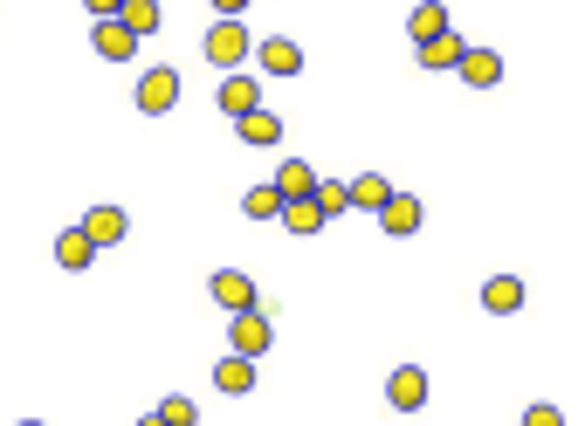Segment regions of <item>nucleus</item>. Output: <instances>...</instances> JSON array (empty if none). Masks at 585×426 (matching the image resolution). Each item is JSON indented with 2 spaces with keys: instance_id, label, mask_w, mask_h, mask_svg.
I'll return each instance as SVG.
<instances>
[{
  "instance_id": "cd10ccee",
  "label": "nucleus",
  "mask_w": 585,
  "mask_h": 426,
  "mask_svg": "<svg viewBox=\"0 0 585 426\" xmlns=\"http://www.w3.org/2000/svg\"><path fill=\"white\" fill-rule=\"evenodd\" d=\"M138 426H166V419H159V413H145V419H138Z\"/></svg>"
},
{
  "instance_id": "6e6552de",
  "label": "nucleus",
  "mask_w": 585,
  "mask_h": 426,
  "mask_svg": "<svg viewBox=\"0 0 585 426\" xmlns=\"http://www.w3.org/2000/svg\"><path fill=\"white\" fill-rule=\"evenodd\" d=\"M255 69L262 76H303V49L290 34H269V42H255Z\"/></svg>"
},
{
  "instance_id": "dca6fc26",
  "label": "nucleus",
  "mask_w": 585,
  "mask_h": 426,
  "mask_svg": "<svg viewBox=\"0 0 585 426\" xmlns=\"http://www.w3.org/2000/svg\"><path fill=\"white\" fill-rule=\"evenodd\" d=\"M269 186H276V192H283V207H290V200H310V192H318V172H310V159H283Z\"/></svg>"
},
{
  "instance_id": "6ab92c4d",
  "label": "nucleus",
  "mask_w": 585,
  "mask_h": 426,
  "mask_svg": "<svg viewBox=\"0 0 585 426\" xmlns=\"http://www.w3.org/2000/svg\"><path fill=\"white\" fill-rule=\"evenodd\" d=\"M117 21H125V28L138 34V42H145V34H159L166 8H159V0H125V8H117Z\"/></svg>"
},
{
  "instance_id": "393cba45",
  "label": "nucleus",
  "mask_w": 585,
  "mask_h": 426,
  "mask_svg": "<svg viewBox=\"0 0 585 426\" xmlns=\"http://www.w3.org/2000/svg\"><path fill=\"white\" fill-rule=\"evenodd\" d=\"M524 426H565V413L552 399H537V406H524Z\"/></svg>"
},
{
  "instance_id": "4468645a",
  "label": "nucleus",
  "mask_w": 585,
  "mask_h": 426,
  "mask_svg": "<svg viewBox=\"0 0 585 426\" xmlns=\"http://www.w3.org/2000/svg\"><path fill=\"white\" fill-rule=\"evenodd\" d=\"M344 200H351V214H379L386 200H393V179H386V172H359L344 186Z\"/></svg>"
},
{
  "instance_id": "9b49d317",
  "label": "nucleus",
  "mask_w": 585,
  "mask_h": 426,
  "mask_svg": "<svg viewBox=\"0 0 585 426\" xmlns=\"http://www.w3.org/2000/svg\"><path fill=\"white\" fill-rule=\"evenodd\" d=\"M90 49H97L104 62H131V56H138V34H131L125 21H97V28H90Z\"/></svg>"
},
{
  "instance_id": "f257e3e1",
  "label": "nucleus",
  "mask_w": 585,
  "mask_h": 426,
  "mask_svg": "<svg viewBox=\"0 0 585 426\" xmlns=\"http://www.w3.org/2000/svg\"><path fill=\"white\" fill-rule=\"evenodd\" d=\"M248 56H255L248 21H214V28H207V62H214V69H242Z\"/></svg>"
},
{
  "instance_id": "c85d7f7f",
  "label": "nucleus",
  "mask_w": 585,
  "mask_h": 426,
  "mask_svg": "<svg viewBox=\"0 0 585 426\" xmlns=\"http://www.w3.org/2000/svg\"><path fill=\"white\" fill-rule=\"evenodd\" d=\"M21 426H42V419H21Z\"/></svg>"
},
{
  "instance_id": "423d86ee",
  "label": "nucleus",
  "mask_w": 585,
  "mask_h": 426,
  "mask_svg": "<svg viewBox=\"0 0 585 426\" xmlns=\"http://www.w3.org/2000/svg\"><path fill=\"white\" fill-rule=\"evenodd\" d=\"M221 110H227V118H248V110H262L255 69H227V76H221Z\"/></svg>"
},
{
  "instance_id": "a211bd4d",
  "label": "nucleus",
  "mask_w": 585,
  "mask_h": 426,
  "mask_svg": "<svg viewBox=\"0 0 585 426\" xmlns=\"http://www.w3.org/2000/svg\"><path fill=\"white\" fill-rule=\"evenodd\" d=\"M214 385H221L227 399H242V393H255V358H234V351H227V358L214 365Z\"/></svg>"
},
{
  "instance_id": "f3484780",
  "label": "nucleus",
  "mask_w": 585,
  "mask_h": 426,
  "mask_svg": "<svg viewBox=\"0 0 585 426\" xmlns=\"http://www.w3.org/2000/svg\"><path fill=\"white\" fill-rule=\"evenodd\" d=\"M90 261H97L90 235H84V227H62V235H56V268H69V276H84Z\"/></svg>"
},
{
  "instance_id": "5701e85b",
  "label": "nucleus",
  "mask_w": 585,
  "mask_h": 426,
  "mask_svg": "<svg viewBox=\"0 0 585 426\" xmlns=\"http://www.w3.org/2000/svg\"><path fill=\"white\" fill-rule=\"evenodd\" d=\"M310 200H318L324 220H331V214H351V200H344V186H338V179H318V192H310Z\"/></svg>"
},
{
  "instance_id": "2eb2a0df",
  "label": "nucleus",
  "mask_w": 585,
  "mask_h": 426,
  "mask_svg": "<svg viewBox=\"0 0 585 426\" xmlns=\"http://www.w3.org/2000/svg\"><path fill=\"white\" fill-rule=\"evenodd\" d=\"M468 49H476V42H461V34L448 28V34H435V42H413V56H420V69H455Z\"/></svg>"
},
{
  "instance_id": "f03ea898",
  "label": "nucleus",
  "mask_w": 585,
  "mask_h": 426,
  "mask_svg": "<svg viewBox=\"0 0 585 426\" xmlns=\"http://www.w3.org/2000/svg\"><path fill=\"white\" fill-rule=\"evenodd\" d=\"M131 103L145 110V118H166V110L179 103V69H166V62H159V69H145V76H138V90H131Z\"/></svg>"
},
{
  "instance_id": "aec40b11",
  "label": "nucleus",
  "mask_w": 585,
  "mask_h": 426,
  "mask_svg": "<svg viewBox=\"0 0 585 426\" xmlns=\"http://www.w3.org/2000/svg\"><path fill=\"white\" fill-rule=\"evenodd\" d=\"M407 34H413V42H435V34H448V8H441V0H420V8L407 14Z\"/></svg>"
},
{
  "instance_id": "412c9836",
  "label": "nucleus",
  "mask_w": 585,
  "mask_h": 426,
  "mask_svg": "<svg viewBox=\"0 0 585 426\" xmlns=\"http://www.w3.org/2000/svg\"><path fill=\"white\" fill-rule=\"evenodd\" d=\"M242 214H248V220H276V214H283V192H276V186H248V192H242Z\"/></svg>"
},
{
  "instance_id": "7ed1b4c3",
  "label": "nucleus",
  "mask_w": 585,
  "mask_h": 426,
  "mask_svg": "<svg viewBox=\"0 0 585 426\" xmlns=\"http://www.w3.org/2000/svg\"><path fill=\"white\" fill-rule=\"evenodd\" d=\"M269 344H276V324H269L262 309H242V317L227 324V351H234V358H262Z\"/></svg>"
},
{
  "instance_id": "b1692460",
  "label": "nucleus",
  "mask_w": 585,
  "mask_h": 426,
  "mask_svg": "<svg viewBox=\"0 0 585 426\" xmlns=\"http://www.w3.org/2000/svg\"><path fill=\"white\" fill-rule=\"evenodd\" d=\"M159 419H166V426H201V406H193L186 393H173V399L159 406Z\"/></svg>"
},
{
  "instance_id": "9d476101",
  "label": "nucleus",
  "mask_w": 585,
  "mask_h": 426,
  "mask_svg": "<svg viewBox=\"0 0 585 426\" xmlns=\"http://www.w3.org/2000/svg\"><path fill=\"white\" fill-rule=\"evenodd\" d=\"M524 303H530L524 276H489V283H482V309H489V317H517Z\"/></svg>"
},
{
  "instance_id": "1a4fd4ad",
  "label": "nucleus",
  "mask_w": 585,
  "mask_h": 426,
  "mask_svg": "<svg viewBox=\"0 0 585 426\" xmlns=\"http://www.w3.org/2000/svg\"><path fill=\"white\" fill-rule=\"evenodd\" d=\"M234 138H242L248 151H269V145H283V118H276V110H248V118H234Z\"/></svg>"
},
{
  "instance_id": "4be33fe9",
  "label": "nucleus",
  "mask_w": 585,
  "mask_h": 426,
  "mask_svg": "<svg viewBox=\"0 0 585 426\" xmlns=\"http://www.w3.org/2000/svg\"><path fill=\"white\" fill-rule=\"evenodd\" d=\"M276 220L290 227V235H318V227H324V214H318V200H290V207H283Z\"/></svg>"
},
{
  "instance_id": "a878e982",
  "label": "nucleus",
  "mask_w": 585,
  "mask_h": 426,
  "mask_svg": "<svg viewBox=\"0 0 585 426\" xmlns=\"http://www.w3.org/2000/svg\"><path fill=\"white\" fill-rule=\"evenodd\" d=\"M90 8V21H117V8H125V0H84Z\"/></svg>"
},
{
  "instance_id": "20e7f679",
  "label": "nucleus",
  "mask_w": 585,
  "mask_h": 426,
  "mask_svg": "<svg viewBox=\"0 0 585 426\" xmlns=\"http://www.w3.org/2000/svg\"><path fill=\"white\" fill-rule=\"evenodd\" d=\"M207 296L227 309V317H242V309H255V276L248 268H221V276L207 283Z\"/></svg>"
},
{
  "instance_id": "39448f33",
  "label": "nucleus",
  "mask_w": 585,
  "mask_h": 426,
  "mask_svg": "<svg viewBox=\"0 0 585 426\" xmlns=\"http://www.w3.org/2000/svg\"><path fill=\"white\" fill-rule=\"evenodd\" d=\"M427 393H435V385H427V371H420V365H400L393 378H386V406H393V413H420V406H427Z\"/></svg>"
},
{
  "instance_id": "0eeeda50",
  "label": "nucleus",
  "mask_w": 585,
  "mask_h": 426,
  "mask_svg": "<svg viewBox=\"0 0 585 426\" xmlns=\"http://www.w3.org/2000/svg\"><path fill=\"white\" fill-rule=\"evenodd\" d=\"M76 227H84V235H90V248H97V255H104V248H117V241L131 235V220H125V207H90V214L76 220Z\"/></svg>"
},
{
  "instance_id": "ddd939ff",
  "label": "nucleus",
  "mask_w": 585,
  "mask_h": 426,
  "mask_svg": "<svg viewBox=\"0 0 585 426\" xmlns=\"http://www.w3.org/2000/svg\"><path fill=\"white\" fill-rule=\"evenodd\" d=\"M455 76H461L468 90H496V83H503V56H496V49H468V56L455 62Z\"/></svg>"
},
{
  "instance_id": "bb28decb",
  "label": "nucleus",
  "mask_w": 585,
  "mask_h": 426,
  "mask_svg": "<svg viewBox=\"0 0 585 426\" xmlns=\"http://www.w3.org/2000/svg\"><path fill=\"white\" fill-rule=\"evenodd\" d=\"M242 8H248V0H214V14H221V21H242Z\"/></svg>"
},
{
  "instance_id": "f8f14e48",
  "label": "nucleus",
  "mask_w": 585,
  "mask_h": 426,
  "mask_svg": "<svg viewBox=\"0 0 585 426\" xmlns=\"http://www.w3.org/2000/svg\"><path fill=\"white\" fill-rule=\"evenodd\" d=\"M420 200H413V192H393V200H386L379 207V227H386V235H393V241H407V235H420Z\"/></svg>"
}]
</instances>
